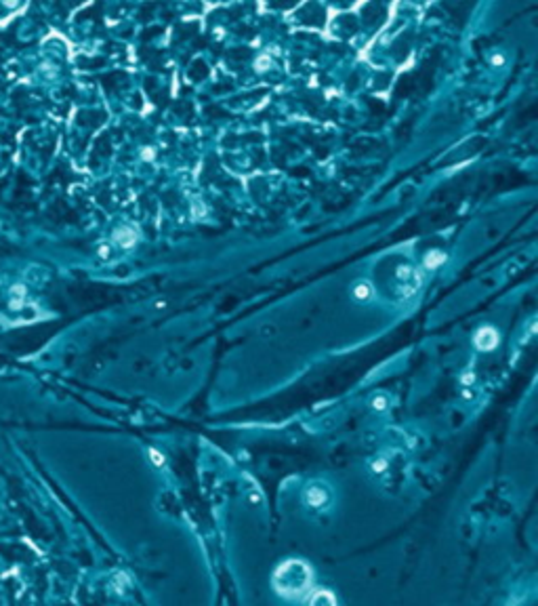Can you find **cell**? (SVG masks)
Wrapping results in <instances>:
<instances>
[{"instance_id": "28", "label": "cell", "mask_w": 538, "mask_h": 606, "mask_svg": "<svg viewBox=\"0 0 538 606\" xmlns=\"http://www.w3.org/2000/svg\"><path fill=\"white\" fill-rule=\"evenodd\" d=\"M206 44H209V42H206V38H200V40H196V46H198V49H204Z\"/></svg>"}, {"instance_id": "18", "label": "cell", "mask_w": 538, "mask_h": 606, "mask_svg": "<svg viewBox=\"0 0 538 606\" xmlns=\"http://www.w3.org/2000/svg\"><path fill=\"white\" fill-rule=\"evenodd\" d=\"M389 80H391V72H381L379 76L374 78V89H385L387 84H389Z\"/></svg>"}, {"instance_id": "25", "label": "cell", "mask_w": 538, "mask_h": 606, "mask_svg": "<svg viewBox=\"0 0 538 606\" xmlns=\"http://www.w3.org/2000/svg\"><path fill=\"white\" fill-rule=\"evenodd\" d=\"M235 34H240V36H254V30H252V27H246V25H240V27H235Z\"/></svg>"}, {"instance_id": "20", "label": "cell", "mask_w": 538, "mask_h": 606, "mask_svg": "<svg viewBox=\"0 0 538 606\" xmlns=\"http://www.w3.org/2000/svg\"><path fill=\"white\" fill-rule=\"evenodd\" d=\"M154 8H156V2H147L143 8H141V13H139L141 21H147V19L152 17V13H154Z\"/></svg>"}, {"instance_id": "23", "label": "cell", "mask_w": 538, "mask_h": 606, "mask_svg": "<svg viewBox=\"0 0 538 606\" xmlns=\"http://www.w3.org/2000/svg\"><path fill=\"white\" fill-rule=\"evenodd\" d=\"M160 34H162V27H158V25L147 27V30H143V40H152V38H156Z\"/></svg>"}, {"instance_id": "3", "label": "cell", "mask_w": 538, "mask_h": 606, "mask_svg": "<svg viewBox=\"0 0 538 606\" xmlns=\"http://www.w3.org/2000/svg\"><path fill=\"white\" fill-rule=\"evenodd\" d=\"M330 499H332V495H330L328 486H326V484H320V482H314V484H309L307 490H305V501H307V505L314 507V509H322V507H326V505L330 503Z\"/></svg>"}, {"instance_id": "15", "label": "cell", "mask_w": 538, "mask_h": 606, "mask_svg": "<svg viewBox=\"0 0 538 606\" xmlns=\"http://www.w3.org/2000/svg\"><path fill=\"white\" fill-rule=\"evenodd\" d=\"M370 406H372L374 411H387V409H389V396H385V394H376V396H372Z\"/></svg>"}, {"instance_id": "1", "label": "cell", "mask_w": 538, "mask_h": 606, "mask_svg": "<svg viewBox=\"0 0 538 606\" xmlns=\"http://www.w3.org/2000/svg\"><path fill=\"white\" fill-rule=\"evenodd\" d=\"M273 587L284 598H299L311 587V568L303 560H288L273 573Z\"/></svg>"}, {"instance_id": "29", "label": "cell", "mask_w": 538, "mask_h": 606, "mask_svg": "<svg viewBox=\"0 0 538 606\" xmlns=\"http://www.w3.org/2000/svg\"><path fill=\"white\" fill-rule=\"evenodd\" d=\"M334 4H341V6H347V4H351L353 0H332Z\"/></svg>"}, {"instance_id": "11", "label": "cell", "mask_w": 538, "mask_h": 606, "mask_svg": "<svg viewBox=\"0 0 538 606\" xmlns=\"http://www.w3.org/2000/svg\"><path fill=\"white\" fill-rule=\"evenodd\" d=\"M353 297H355L357 301H368V299L372 297V284L366 282V280L357 282L355 287H353Z\"/></svg>"}, {"instance_id": "16", "label": "cell", "mask_w": 538, "mask_h": 606, "mask_svg": "<svg viewBox=\"0 0 538 606\" xmlns=\"http://www.w3.org/2000/svg\"><path fill=\"white\" fill-rule=\"evenodd\" d=\"M338 23H341V27H343L347 34H353V32L357 30V23H355L353 15H343L341 19H338Z\"/></svg>"}, {"instance_id": "2", "label": "cell", "mask_w": 538, "mask_h": 606, "mask_svg": "<svg viewBox=\"0 0 538 606\" xmlns=\"http://www.w3.org/2000/svg\"><path fill=\"white\" fill-rule=\"evenodd\" d=\"M437 61H439V51H433L431 57H427V59H425V63L421 65V70L414 72L417 89H423V93L431 89V84H433V74H435Z\"/></svg>"}, {"instance_id": "10", "label": "cell", "mask_w": 538, "mask_h": 606, "mask_svg": "<svg viewBox=\"0 0 538 606\" xmlns=\"http://www.w3.org/2000/svg\"><path fill=\"white\" fill-rule=\"evenodd\" d=\"M187 76H190L194 82H200L209 76V65H206L202 59H196V61H192L190 68H187Z\"/></svg>"}, {"instance_id": "5", "label": "cell", "mask_w": 538, "mask_h": 606, "mask_svg": "<svg viewBox=\"0 0 538 606\" xmlns=\"http://www.w3.org/2000/svg\"><path fill=\"white\" fill-rule=\"evenodd\" d=\"M299 21L305 25H314V27H322L326 23V11L318 2L307 4L303 11L299 13Z\"/></svg>"}, {"instance_id": "24", "label": "cell", "mask_w": 538, "mask_h": 606, "mask_svg": "<svg viewBox=\"0 0 538 606\" xmlns=\"http://www.w3.org/2000/svg\"><path fill=\"white\" fill-rule=\"evenodd\" d=\"M372 471H374V473H383V471H387V459H376V461H372Z\"/></svg>"}, {"instance_id": "17", "label": "cell", "mask_w": 538, "mask_h": 606, "mask_svg": "<svg viewBox=\"0 0 538 606\" xmlns=\"http://www.w3.org/2000/svg\"><path fill=\"white\" fill-rule=\"evenodd\" d=\"M116 238H118V242H120L122 246H133V244H135V234L130 232V230H122V232L116 236Z\"/></svg>"}, {"instance_id": "14", "label": "cell", "mask_w": 538, "mask_h": 606, "mask_svg": "<svg viewBox=\"0 0 538 606\" xmlns=\"http://www.w3.org/2000/svg\"><path fill=\"white\" fill-rule=\"evenodd\" d=\"M227 57L231 61H248L252 57V51L246 49V46H240V49H233L231 53H227Z\"/></svg>"}, {"instance_id": "7", "label": "cell", "mask_w": 538, "mask_h": 606, "mask_svg": "<svg viewBox=\"0 0 538 606\" xmlns=\"http://www.w3.org/2000/svg\"><path fill=\"white\" fill-rule=\"evenodd\" d=\"M410 42H412V36H410V32H406V34H402L398 40H395L393 44H391V55L395 57L398 61H404L406 57H408V51H410Z\"/></svg>"}, {"instance_id": "22", "label": "cell", "mask_w": 538, "mask_h": 606, "mask_svg": "<svg viewBox=\"0 0 538 606\" xmlns=\"http://www.w3.org/2000/svg\"><path fill=\"white\" fill-rule=\"evenodd\" d=\"M149 459H152V463H154V465H158V467H162V465H164V457H162V453L156 451V449L149 451Z\"/></svg>"}, {"instance_id": "21", "label": "cell", "mask_w": 538, "mask_h": 606, "mask_svg": "<svg viewBox=\"0 0 538 606\" xmlns=\"http://www.w3.org/2000/svg\"><path fill=\"white\" fill-rule=\"evenodd\" d=\"M248 499H250V503H254V505H259V503H263V495L259 492V488L252 484V488L248 490Z\"/></svg>"}, {"instance_id": "13", "label": "cell", "mask_w": 538, "mask_h": 606, "mask_svg": "<svg viewBox=\"0 0 538 606\" xmlns=\"http://www.w3.org/2000/svg\"><path fill=\"white\" fill-rule=\"evenodd\" d=\"M198 21H192V23H185V25H179L177 27V42L179 40H185V38H192L194 34H198Z\"/></svg>"}, {"instance_id": "27", "label": "cell", "mask_w": 538, "mask_h": 606, "mask_svg": "<svg viewBox=\"0 0 538 606\" xmlns=\"http://www.w3.org/2000/svg\"><path fill=\"white\" fill-rule=\"evenodd\" d=\"M164 307H166V301H164V299L154 301V309H164Z\"/></svg>"}, {"instance_id": "4", "label": "cell", "mask_w": 538, "mask_h": 606, "mask_svg": "<svg viewBox=\"0 0 538 606\" xmlns=\"http://www.w3.org/2000/svg\"><path fill=\"white\" fill-rule=\"evenodd\" d=\"M385 17H387V8H385V4L381 2V0H370V2L362 8L364 23L370 25V27H379L385 21Z\"/></svg>"}, {"instance_id": "6", "label": "cell", "mask_w": 538, "mask_h": 606, "mask_svg": "<svg viewBox=\"0 0 538 606\" xmlns=\"http://www.w3.org/2000/svg\"><path fill=\"white\" fill-rule=\"evenodd\" d=\"M473 343H475L477 349H481V352H490V349H494V347L498 345V333H496V328H492V326H481L477 333H475V337H473Z\"/></svg>"}, {"instance_id": "26", "label": "cell", "mask_w": 538, "mask_h": 606, "mask_svg": "<svg viewBox=\"0 0 538 606\" xmlns=\"http://www.w3.org/2000/svg\"><path fill=\"white\" fill-rule=\"evenodd\" d=\"M366 101H368V106H370L372 110H383V103H381L379 99H372V97H368Z\"/></svg>"}, {"instance_id": "12", "label": "cell", "mask_w": 538, "mask_h": 606, "mask_svg": "<svg viewBox=\"0 0 538 606\" xmlns=\"http://www.w3.org/2000/svg\"><path fill=\"white\" fill-rule=\"evenodd\" d=\"M443 261H446V255H443L441 251H429L427 255H425V268H427V270L439 268Z\"/></svg>"}, {"instance_id": "9", "label": "cell", "mask_w": 538, "mask_h": 606, "mask_svg": "<svg viewBox=\"0 0 538 606\" xmlns=\"http://www.w3.org/2000/svg\"><path fill=\"white\" fill-rule=\"evenodd\" d=\"M307 604H311V606H316V604H328V606H332V604H336V596L330 594L328 590H316V592L307 598Z\"/></svg>"}, {"instance_id": "19", "label": "cell", "mask_w": 538, "mask_h": 606, "mask_svg": "<svg viewBox=\"0 0 538 606\" xmlns=\"http://www.w3.org/2000/svg\"><path fill=\"white\" fill-rule=\"evenodd\" d=\"M267 2L273 8H292L299 4V0H267Z\"/></svg>"}, {"instance_id": "8", "label": "cell", "mask_w": 538, "mask_h": 606, "mask_svg": "<svg viewBox=\"0 0 538 606\" xmlns=\"http://www.w3.org/2000/svg\"><path fill=\"white\" fill-rule=\"evenodd\" d=\"M414 89H417L414 74H404L398 80V87H395V97H406V95H410Z\"/></svg>"}]
</instances>
